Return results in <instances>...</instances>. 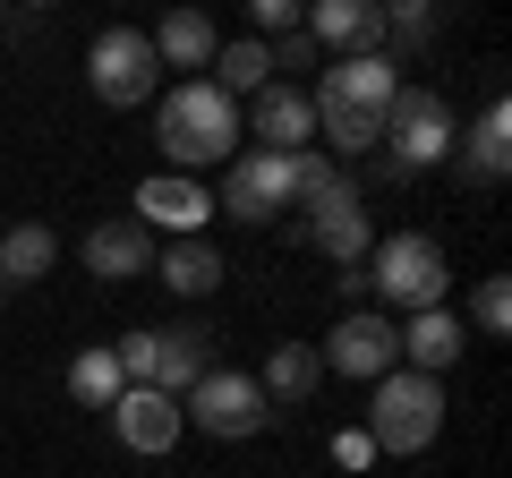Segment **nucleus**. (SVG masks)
<instances>
[{
	"instance_id": "obj_1",
	"label": "nucleus",
	"mask_w": 512,
	"mask_h": 478,
	"mask_svg": "<svg viewBox=\"0 0 512 478\" xmlns=\"http://www.w3.org/2000/svg\"><path fill=\"white\" fill-rule=\"evenodd\" d=\"M239 137H248V120H239V103L214 77H180L171 94H154V146H163V163L180 171V180L231 163Z\"/></svg>"
},
{
	"instance_id": "obj_2",
	"label": "nucleus",
	"mask_w": 512,
	"mask_h": 478,
	"mask_svg": "<svg viewBox=\"0 0 512 478\" xmlns=\"http://www.w3.org/2000/svg\"><path fill=\"white\" fill-rule=\"evenodd\" d=\"M402 94V77H393V60L384 52H350L325 69V86L308 94L316 129H325L333 154H376L384 146V103Z\"/></svg>"
},
{
	"instance_id": "obj_3",
	"label": "nucleus",
	"mask_w": 512,
	"mask_h": 478,
	"mask_svg": "<svg viewBox=\"0 0 512 478\" xmlns=\"http://www.w3.org/2000/svg\"><path fill=\"white\" fill-rule=\"evenodd\" d=\"M359 274H367V291L384 299V316H427V308H444V291H453V265H444V248L427 231L376 239Z\"/></svg>"
},
{
	"instance_id": "obj_4",
	"label": "nucleus",
	"mask_w": 512,
	"mask_h": 478,
	"mask_svg": "<svg viewBox=\"0 0 512 478\" xmlns=\"http://www.w3.org/2000/svg\"><path fill=\"white\" fill-rule=\"evenodd\" d=\"M376 453H427V444L444 436V385L436 376H376V393H367V427H359Z\"/></svg>"
},
{
	"instance_id": "obj_5",
	"label": "nucleus",
	"mask_w": 512,
	"mask_h": 478,
	"mask_svg": "<svg viewBox=\"0 0 512 478\" xmlns=\"http://www.w3.org/2000/svg\"><path fill=\"white\" fill-rule=\"evenodd\" d=\"M205 342H214L205 325H146V333H120L111 359H120V385H154V393L180 402L205 376Z\"/></svg>"
},
{
	"instance_id": "obj_6",
	"label": "nucleus",
	"mask_w": 512,
	"mask_h": 478,
	"mask_svg": "<svg viewBox=\"0 0 512 478\" xmlns=\"http://www.w3.org/2000/svg\"><path fill=\"white\" fill-rule=\"evenodd\" d=\"M453 103H444L436 86H402L393 103H384V163L393 171H436L444 154H453Z\"/></svg>"
},
{
	"instance_id": "obj_7",
	"label": "nucleus",
	"mask_w": 512,
	"mask_h": 478,
	"mask_svg": "<svg viewBox=\"0 0 512 478\" xmlns=\"http://www.w3.org/2000/svg\"><path fill=\"white\" fill-rule=\"evenodd\" d=\"M86 86H94V103H111V111L154 103V86H163V60H154V43L137 35V26H103V35L86 43Z\"/></svg>"
},
{
	"instance_id": "obj_8",
	"label": "nucleus",
	"mask_w": 512,
	"mask_h": 478,
	"mask_svg": "<svg viewBox=\"0 0 512 478\" xmlns=\"http://www.w3.org/2000/svg\"><path fill=\"white\" fill-rule=\"evenodd\" d=\"M316 359H325L333 376H359V385H376V376L402 368V325H393L384 308H350L342 325L316 342Z\"/></svg>"
},
{
	"instance_id": "obj_9",
	"label": "nucleus",
	"mask_w": 512,
	"mask_h": 478,
	"mask_svg": "<svg viewBox=\"0 0 512 478\" xmlns=\"http://www.w3.org/2000/svg\"><path fill=\"white\" fill-rule=\"evenodd\" d=\"M188 427H205V436H256V427L274 419V402H265V385L239 368H205L197 385H188Z\"/></svg>"
},
{
	"instance_id": "obj_10",
	"label": "nucleus",
	"mask_w": 512,
	"mask_h": 478,
	"mask_svg": "<svg viewBox=\"0 0 512 478\" xmlns=\"http://www.w3.org/2000/svg\"><path fill=\"white\" fill-rule=\"evenodd\" d=\"M299 188H291V154H265V146H239L231 163H222V197H214V214H239V222H274L282 205H291Z\"/></svg>"
},
{
	"instance_id": "obj_11",
	"label": "nucleus",
	"mask_w": 512,
	"mask_h": 478,
	"mask_svg": "<svg viewBox=\"0 0 512 478\" xmlns=\"http://www.w3.org/2000/svg\"><path fill=\"white\" fill-rule=\"evenodd\" d=\"M205 214H214V188H205V180H180V171H154V180L137 188V222H154V231L205 239Z\"/></svg>"
},
{
	"instance_id": "obj_12",
	"label": "nucleus",
	"mask_w": 512,
	"mask_h": 478,
	"mask_svg": "<svg viewBox=\"0 0 512 478\" xmlns=\"http://www.w3.org/2000/svg\"><path fill=\"white\" fill-rule=\"evenodd\" d=\"M111 427H120V444L128 453H171V444H180V402H171V393H154V385H128L120 402H111Z\"/></svg>"
},
{
	"instance_id": "obj_13",
	"label": "nucleus",
	"mask_w": 512,
	"mask_h": 478,
	"mask_svg": "<svg viewBox=\"0 0 512 478\" xmlns=\"http://www.w3.org/2000/svg\"><path fill=\"white\" fill-rule=\"evenodd\" d=\"M299 35L325 52V43H342V60L350 52H384V9L376 0H316L308 18H299Z\"/></svg>"
},
{
	"instance_id": "obj_14",
	"label": "nucleus",
	"mask_w": 512,
	"mask_h": 478,
	"mask_svg": "<svg viewBox=\"0 0 512 478\" xmlns=\"http://www.w3.org/2000/svg\"><path fill=\"white\" fill-rule=\"evenodd\" d=\"M146 265H154L146 222H94V231H86V274L94 282H137Z\"/></svg>"
},
{
	"instance_id": "obj_15",
	"label": "nucleus",
	"mask_w": 512,
	"mask_h": 478,
	"mask_svg": "<svg viewBox=\"0 0 512 478\" xmlns=\"http://www.w3.org/2000/svg\"><path fill=\"white\" fill-rule=\"evenodd\" d=\"M308 137H316V111H308L299 86H265L256 94V146L265 154H308Z\"/></svg>"
},
{
	"instance_id": "obj_16",
	"label": "nucleus",
	"mask_w": 512,
	"mask_h": 478,
	"mask_svg": "<svg viewBox=\"0 0 512 478\" xmlns=\"http://www.w3.org/2000/svg\"><path fill=\"white\" fill-rule=\"evenodd\" d=\"M52 257H60L52 222H9V231H0V291H26V282H43V274H52Z\"/></svg>"
},
{
	"instance_id": "obj_17",
	"label": "nucleus",
	"mask_w": 512,
	"mask_h": 478,
	"mask_svg": "<svg viewBox=\"0 0 512 478\" xmlns=\"http://www.w3.org/2000/svg\"><path fill=\"white\" fill-rule=\"evenodd\" d=\"M402 359H410V376H444V368L461 359V316H453V308L410 316V325H402Z\"/></svg>"
},
{
	"instance_id": "obj_18",
	"label": "nucleus",
	"mask_w": 512,
	"mask_h": 478,
	"mask_svg": "<svg viewBox=\"0 0 512 478\" xmlns=\"http://www.w3.org/2000/svg\"><path fill=\"white\" fill-rule=\"evenodd\" d=\"M146 43H154V60H163V69H214V52H222L214 26H205L197 9H171V18L154 26Z\"/></svg>"
},
{
	"instance_id": "obj_19",
	"label": "nucleus",
	"mask_w": 512,
	"mask_h": 478,
	"mask_svg": "<svg viewBox=\"0 0 512 478\" xmlns=\"http://www.w3.org/2000/svg\"><path fill=\"white\" fill-rule=\"evenodd\" d=\"M504 171H512V103L495 94V103L470 120V180H487V188H495Z\"/></svg>"
},
{
	"instance_id": "obj_20",
	"label": "nucleus",
	"mask_w": 512,
	"mask_h": 478,
	"mask_svg": "<svg viewBox=\"0 0 512 478\" xmlns=\"http://www.w3.org/2000/svg\"><path fill=\"white\" fill-rule=\"evenodd\" d=\"M265 402H308L316 385H325V359H316V342H282L274 359H265Z\"/></svg>"
},
{
	"instance_id": "obj_21",
	"label": "nucleus",
	"mask_w": 512,
	"mask_h": 478,
	"mask_svg": "<svg viewBox=\"0 0 512 478\" xmlns=\"http://www.w3.org/2000/svg\"><path fill=\"white\" fill-rule=\"evenodd\" d=\"M222 274H231V265H222L214 239H171V248H163V282H171L180 299H205Z\"/></svg>"
},
{
	"instance_id": "obj_22",
	"label": "nucleus",
	"mask_w": 512,
	"mask_h": 478,
	"mask_svg": "<svg viewBox=\"0 0 512 478\" xmlns=\"http://www.w3.org/2000/svg\"><path fill=\"white\" fill-rule=\"evenodd\" d=\"M214 86L222 94H231V103H239V94H248V103H256V94H265V86H274V43H222V52H214Z\"/></svg>"
},
{
	"instance_id": "obj_23",
	"label": "nucleus",
	"mask_w": 512,
	"mask_h": 478,
	"mask_svg": "<svg viewBox=\"0 0 512 478\" xmlns=\"http://www.w3.org/2000/svg\"><path fill=\"white\" fill-rule=\"evenodd\" d=\"M316 248H325L342 274H359L367 265V248H376V231H367V205H350V214H333V222H316Z\"/></svg>"
},
{
	"instance_id": "obj_24",
	"label": "nucleus",
	"mask_w": 512,
	"mask_h": 478,
	"mask_svg": "<svg viewBox=\"0 0 512 478\" xmlns=\"http://www.w3.org/2000/svg\"><path fill=\"white\" fill-rule=\"evenodd\" d=\"M69 393H77V402H86V410H111V402H120V359H111V350H77V359H69Z\"/></svg>"
},
{
	"instance_id": "obj_25",
	"label": "nucleus",
	"mask_w": 512,
	"mask_h": 478,
	"mask_svg": "<svg viewBox=\"0 0 512 478\" xmlns=\"http://www.w3.org/2000/svg\"><path fill=\"white\" fill-rule=\"evenodd\" d=\"M470 316H478V333H504L512 325V291L487 274V282H478V299H470Z\"/></svg>"
},
{
	"instance_id": "obj_26",
	"label": "nucleus",
	"mask_w": 512,
	"mask_h": 478,
	"mask_svg": "<svg viewBox=\"0 0 512 478\" xmlns=\"http://www.w3.org/2000/svg\"><path fill=\"white\" fill-rule=\"evenodd\" d=\"M299 18H308L299 0H256V26H265V35H299Z\"/></svg>"
},
{
	"instance_id": "obj_27",
	"label": "nucleus",
	"mask_w": 512,
	"mask_h": 478,
	"mask_svg": "<svg viewBox=\"0 0 512 478\" xmlns=\"http://www.w3.org/2000/svg\"><path fill=\"white\" fill-rule=\"evenodd\" d=\"M308 60H316V43H308V35H282V52H274V69H308Z\"/></svg>"
}]
</instances>
